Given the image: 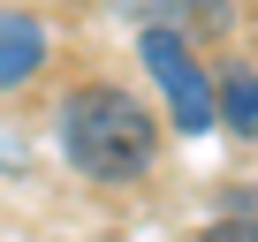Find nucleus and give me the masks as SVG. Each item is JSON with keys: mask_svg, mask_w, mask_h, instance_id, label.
I'll use <instances>...</instances> for the list:
<instances>
[{"mask_svg": "<svg viewBox=\"0 0 258 242\" xmlns=\"http://www.w3.org/2000/svg\"><path fill=\"white\" fill-rule=\"evenodd\" d=\"M198 242H258V219H213Z\"/></svg>", "mask_w": 258, "mask_h": 242, "instance_id": "obj_5", "label": "nucleus"}, {"mask_svg": "<svg viewBox=\"0 0 258 242\" xmlns=\"http://www.w3.org/2000/svg\"><path fill=\"white\" fill-rule=\"evenodd\" d=\"M213 106L228 113V129H235V137H258V76H250V68H228V83H220Z\"/></svg>", "mask_w": 258, "mask_h": 242, "instance_id": "obj_4", "label": "nucleus"}, {"mask_svg": "<svg viewBox=\"0 0 258 242\" xmlns=\"http://www.w3.org/2000/svg\"><path fill=\"white\" fill-rule=\"evenodd\" d=\"M46 53H53V38H46V23L31 8H0V98L23 91L46 68Z\"/></svg>", "mask_w": 258, "mask_h": 242, "instance_id": "obj_3", "label": "nucleus"}, {"mask_svg": "<svg viewBox=\"0 0 258 242\" xmlns=\"http://www.w3.org/2000/svg\"><path fill=\"white\" fill-rule=\"evenodd\" d=\"M61 152L91 182H137L160 159V113L121 83H76L61 98Z\"/></svg>", "mask_w": 258, "mask_h": 242, "instance_id": "obj_1", "label": "nucleus"}, {"mask_svg": "<svg viewBox=\"0 0 258 242\" xmlns=\"http://www.w3.org/2000/svg\"><path fill=\"white\" fill-rule=\"evenodd\" d=\"M137 53H145V68H152L160 98L175 106V129H182V137H205V129H213V83H205V68L190 61V38H182V31L145 23Z\"/></svg>", "mask_w": 258, "mask_h": 242, "instance_id": "obj_2", "label": "nucleus"}]
</instances>
